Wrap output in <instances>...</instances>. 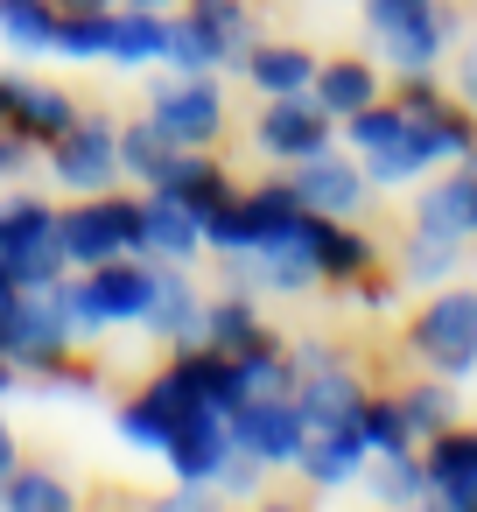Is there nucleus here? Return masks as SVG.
<instances>
[{
    "label": "nucleus",
    "mask_w": 477,
    "mask_h": 512,
    "mask_svg": "<svg viewBox=\"0 0 477 512\" xmlns=\"http://www.w3.org/2000/svg\"><path fill=\"white\" fill-rule=\"evenodd\" d=\"M407 351L435 372V379H477V288H435L414 316H407Z\"/></svg>",
    "instance_id": "nucleus-1"
},
{
    "label": "nucleus",
    "mask_w": 477,
    "mask_h": 512,
    "mask_svg": "<svg viewBox=\"0 0 477 512\" xmlns=\"http://www.w3.org/2000/svg\"><path fill=\"white\" fill-rule=\"evenodd\" d=\"M57 239H64L71 267H106L120 253H141V197H127L120 183L92 190L71 211H57Z\"/></svg>",
    "instance_id": "nucleus-2"
},
{
    "label": "nucleus",
    "mask_w": 477,
    "mask_h": 512,
    "mask_svg": "<svg viewBox=\"0 0 477 512\" xmlns=\"http://www.w3.org/2000/svg\"><path fill=\"white\" fill-rule=\"evenodd\" d=\"M0 274L15 288H43V281L71 274L64 239H57V204L29 197V190L0 197Z\"/></svg>",
    "instance_id": "nucleus-3"
},
{
    "label": "nucleus",
    "mask_w": 477,
    "mask_h": 512,
    "mask_svg": "<svg viewBox=\"0 0 477 512\" xmlns=\"http://www.w3.org/2000/svg\"><path fill=\"white\" fill-rule=\"evenodd\" d=\"M43 155H50V176L71 197H92V190H113L120 183V127L106 113H78Z\"/></svg>",
    "instance_id": "nucleus-4"
},
{
    "label": "nucleus",
    "mask_w": 477,
    "mask_h": 512,
    "mask_svg": "<svg viewBox=\"0 0 477 512\" xmlns=\"http://www.w3.org/2000/svg\"><path fill=\"white\" fill-rule=\"evenodd\" d=\"M456 36H463V15L449 8V0H428V8H414L407 22L379 29L372 50H379L386 78H428V71H442V57H449Z\"/></svg>",
    "instance_id": "nucleus-5"
},
{
    "label": "nucleus",
    "mask_w": 477,
    "mask_h": 512,
    "mask_svg": "<svg viewBox=\"0 0 477 512\" xmlns=\"http://www.w3.org/2000/svg\"><path fill=\"white\" fill-rule=\"evenodd\" d=\"M148 120L176 141V148H211L218 134H225V92H218V78H162L155 92H148Z\"/></svg>",
    "instance_id": "nucleus-6"
},
{
    "label": "nucleus",
    "mask_w": 477,
    "mask_h": 512,
    "mask_svg": "<svg viewBox=\"0 0 477 512\" xmlns=\"http://www.w3.org/2000/svg\"><path fill=\"white\" fill-rule=\"evenodd\" d=\"M253 148L267 155V162H309V155H323V148H337V120L309 99V92H288V99H267L260 106V120H253Z\"/></svg>",
    "instance_id": "nucleus-7"
},
{
    "label": "nucleus",
    "mask_w": 477,
    "mask_h": 512,
    "mask_svg": "<svg viewBox=\"0 0 477 512\" xmlns=\"http://www.w3.org/2000/svg\"><path fill=\"white\" fill-rule=\"evenodd\" d=\"M302 442H309V421H302L295 393H267V400H239L232 407V449L260 456L267 470H295Z\"/></svg>",
    "instance_id": "nucleus-8"
},
{
    "label": "nucleus",
    "mask_w": 477,
    "mask_h": 512,
    "mask_svg": "<svg viewBox=\"0 0 477 512\" xmlns=\"http://www.w3.org/2000/svg\"><path fill=\"white\" fill-rule=\"evenodd\" d=\"M288 183H295L302 211L351 218V225L365 218V197H372V183H365L358 155H337V148H323V155H309V162H288Z\"/></svg>",
    "instance_id": "nucleus-9"
},
{
    "label": "nucleus",
    "mask_w": 477,
    "mask_h": 512,
    "mask_svg": "<svg viewBox=\"0 0 477 512\" xmlns=\"http://www.w3.org/2000/svg\"><path fill=\"white\" fill-rule=\"evenodd\" d=\"M190 407H197V400H190L169 372H155L141 393H127V400L113 407V428H120V442H127V449L162 456V449H169V435H176V421H183Z\"/></svg>",
    "instance_id": "nucleus-10"
},
{
    "label": "nucleus",
    "mask_w": 477,
    "mask_h": 512,
    "mask_svg": "<svg viewBox=\"0 0 477 512\" xmlns=\"http://www.w3.org/2000/svg\"><path fill=\"white\" fill-rule=\"evenodd\" d=\"M421 463H428V505L477 512V428L470 421H449L442 435H428Z\"/></svg>",
    "instance_id": "nucleus-11"
},
{
    "label": "nucleus",
    "mask_w": 477,
    "mask_h": 512,
    "mask_svg": "<svg viewBox=\"0 0 477 512\" xmlns=\"http://www.w3.org/2000/svg\"><path fill=\"white\" fill-rule=\"evenodd\" d=\"M71 120H78V99L71 92H57L43 78H22V71H0V127H15L36 148H50Z\"/></svg>",
    "instance_id": "nucleus-12"
},
{
    "label": "nucleus",
    "mask_w": 477,
    "mask_h": 512,
    "mask_svg": "<svg viewBox=\"0 0 477 512\" xmlns=\"http://www.w3.org/2000/svg\"><path fill=\"white\" fill-rule=\"evenodd\" d=\"M449 169H456V162H449ZM407 232H428V239H442V246H470V239H477V176L456 169V176L421 183Z\"/></svg>",
    "instance_id": "nucleus-13"
},
{
    "label": "nucleus",
    "mask_w": 477,
    "mask_h": 512,
    "mask_svg": "<svg viewBox=\"0 0 477 512\" xmlns=\"http://www.w3.org/2000/svg\"><path fill=\"white\" fill-rule=\"evenodd\" d=\"M141 330L155 337V344H197L204 337V288L190 281V267H169V260H155V295H148V316H141Z\"/></svg>",
    "instance_id": "nucleus-14"
},
{
    "label": "nucleus",
    "mask_w": 477,
    "mask_h": 512,
    "mask_svg": "<svg viewBox=\"0 0 477 512\" xmlns=\"http://www.w3.org/2000/svg\"><path fill=\"white\" fill-rule=\"evenodd\" d=\"M365 393H372V386L358 379V365H351V358H337V365H323V372H302V379H295V407H302L309 435H323V428H358Z\"/></svg>",
    "instance_id": "nucleus-15"
},
{
    "label": "nucleus",
    "mask_w": 477,
    "mask_h": 512,
    "mask_svg": "<svg viewBox=\"0 0 477 512\" xmlns=\"http://www.w3.org/2000/svg\"><path fill=\"white\" fill-rule=\"evenodd\" d=\"M141 253L169 260V267H190L204 253V218L190 204H176L169 190H148L141 197Z\"/></svg>",
    "instance_id": "nucleus-16"
},
{
    "label": "nucleus",
    "mask_w": 477,
    "mask_h": 512,
    "mask_svg": "<svg viewBox=\"0 0 477 512\" xmlns=\"http://www.w3.org/2000/svg\"><path fill=\"white\" fill-rule=\"evenodd\" d=\"M365 463H372V442H365L358 428H323V435L302 442L295 477H302L309 491H351V484L365 477Z\"/></svg>",
    "instance_id": "nucleus-17"
},
{
    "label": "nucleus",
    "mask_w": 477,
    "mask_h": 512,
    "mask_svg": "<svg viewBox=\"0 0 477 512\" xmlns=\"http://www.w3.org/2000/svg\"><path fill=\"white\" fill-rule=\"evenodd\" d=\"M309 99L344 127L351 113H365L372 99H386V71H379V57H323V64H316Z\"/></svg>",
    "instance_id": "nucleus-18"
},
{
    "label": "nucleus",
    "mask_w": 477,
    "mask_h": 512,
    "mask_svg": "<svg viewBox=\"0 0 477 512\" xmlns=\"http://www.w3.org/2000/svg\"><path fill=\"white\" fill-rule=\"evenodd\" d=\"M435 162H442V155L428 148V134H421L407 113H400V134H386L379 148H365V155H358V169H365V183H372V190H414Z\"/></svg>",
    "instance_id": "nucleus-19"
},
{
    "label": "nucleus",
    "mask_w": 477,
    "mask_h": 512,
    "mask_svg": "<svg viewBox=\"0 0 477 512\" xmlns=\"http://www.w3.org/2000/svg\"><path fill=\"white\" fill-rule=\"evenodd\" d=\"M148 190H169L176 204H190L197 218H211V211L232 197V176H225V162H218L211 148H176V155H169V169H162Z\"/></svg>",
    "instance_id": "nucleus-20"
},
{
    "label": "nucleus",
    "mask_w": 477,
    "mask_h": 512,
    "mask_svg": "<svg viewBox=\"0 0 477 512\" xmlns=\"http://www.w3.org/2000/svg\"><path fill=\"white\" fill-rule=\"evenodd\" d=\"M183 15L204 29V43L218 50V71H239L260 43V15L246 8V0H183Z\"/></svg>",
    "instance_id": "nucleus-21"
},
{
    "label": "nucleus",
    "mask_w": 477,
    "mask_h": 512,
    "mask_svg": "<svg viewBox=\"0 0 477 512\" xmlns=\"http://www.w3.org/2000/svg\"><path fill=\"white\" fill-rule=\"evenodd\" d=\"M162 43H169V8H113V36H106V64L113 71L162 64Z\"/></svg>",
    "instance_id": "nucleus-22"
},
{
    "label": "nucleus",
    "mask_w": 477,
    "mask_h": 512,
    "mask_svg": "<svg viewBox=\"0 0 477 512\" xmlns=\"http://www.w3.org/2000/svg\"><path fill=\"white\" fill-rule=\"evenodd\" d=\"M316 50H302V43H253V57L239 64L246 71V85L260 92V99H288V92H309L316 85Z\"/></svg>",
    "instance_id": "nucleus-23"
},
{
    "label": "nucleus",
    "mask_w": 477,
    "mask_h": 512,
    "mask_svg": "<svg viewBox=\"0 0 477 512\" xmlns=\"http://www.w3.org/2000/svg\"><path fill=\"white\" fill-rule=\"evenodd\" d=\"M316 267H323V281L351 288V281H365L379 267V246H372V232H351V218L316 211Z\"/></svg>",
    "instance_id": "nucleus-24"
},
{
    "label": "nucleus",
    "mask_w": 477,
    "mask_h": 512,
    "mask_svg": "<svg viewBox=\"0 0 477 512\" xmlns=\"http://www.w3.org/2000/svg\"><path fill=\"white\" fill-rule=\"evenodd\" d=\"M267 337H274V323L260 316V295L225 288V295L204 302V344H218V351H246V344H267Z\"/></svg>",
    "instance_id": "nucleus-25"
},
{
    "label": "nucleus",
    "mask_w": 477,
    "mask_h": 512,
    "mask_svg": "<svg viewBox=\"0 0 477 512\" xmlns=\"http://www.w3.org/2000/svg\"><path fill=\"white\" fill-rule=\"evenodd\" d=\"M386 512H414V505H428V463H421V449H400V456H372L365 463V477H358Z\"/></svg>",
    "instance_id": "nucleus-26"
},
{
    "label": "nucleus",
    "mask_w": 477,
    "mask_h": 512,
    "mask_svg": "<svg viewBox=\"0 0 477 512\" xmlns=\"http://www.w3.org/2000/svg\"><path fill=\"white\" fill-rule=\"evenodd\" d=\"M0 43L15 57H50L57 50V0H0Z\"/></svg>",
    "instance_id": "nucleus-27"
},
{
    "label": "nucleus",
    "mask_w": 477,
    "mask_h": 512,
    "mask_svg": "<svg viewBox=\"0 0 477 512\" xmlns=\"http://www.w3.org/2000/svg\"><path fill=\"white\" fill-rule=\"evenodd\" d=\"M0 505H8V512H71L78 491L57 470H43V463H15L8 477H0Z\"/></svg>",
    "instance_id": "nucleus-28"
},
{
    "label": "nucleus",
    "mask_w": 477,
    "mask_h": 512,
    "mask_svg": "<svg viewBox=\"0 0 477 512\" xmlns=\"http://www.w3.org/2000/svg\"><path fill=\"white\" fill-rule=\"evenodd\" d=\"M106 36H113V8H57V50L71 64H106Z\"/></svg>",
    "instance_id": "nucleus-29"
},
{
    "label": "nucleus",
    "mask_w": 477,
    "mask_h": 512,
    "mask_svg": "<svg viewBox=\"0 0 477 512\" xmlns=\"http://www.w3.org/2000/svg\"><path fill=\"white\" fill-rule=\"evenodd\" d=\"M169 155H176V141H169L155 120H127V127H120V176H127V183L148 190V183L169 169Z\"/></svg>",
    "instance_id": "nucleus-30"
},
{
    "label": "nucleus",
    "mask_w": 477,
    "mask_h": 512,
    "mask_svg": "<svg viewBox=\"0 0 477 512\" xmlns=\"http://www.w3.org/2000/svg\"><path fill=\"white\" fill-rule=\"evenodd\" d=\"M400 393V407H407V428L428 442V435H442L449 421H456V379H407V386H393Z\"/></svg>",
    "instance_id": "nucleus-31"
},
{
    "label": "nucleus",
    "mask_w": 477,
    "mask_h": 512,
    "mask_svg": "<svg viewBox=\"0 0 477 512\" xmlns=\"http://www.w3.org/2000/svg\"><path fill=\"white\" fill-rule=\"evenodd\" d=\"M358 435L372 442V456L421 449V435L407 428V407H400V393H365V407H358Z\"/></svg>",
    "instance_id": "nucleus-32"
},
{
    "label": "nucleus",
    "mask_w": 477,
    "mask_h": 512,
    "mask_svg": "<svg viewBox=\"0 0 477 512\" xmlns=\"http://www.w3.org/2000/svg\"><path fill=\"white\" fill-rule=\"evenodd\" d=\"M456 274H463V246H442L428 232H407V246H400V281L407 288H442Z\"/></svg>",
    "instance_id": "nucleus-33"
},
{
    "label": "nucleus",
    "mask_w": 477,
    "mask_h": 512,
    "mask_svg": "<svg viewBox=\"0 0 477 512\" xmlns=\"http://www.w3.org/2000/svg\"><path fill=\"white\" fill-rule=\"evenodd\" d=\"M162 64L176 78H218V50L204 43V29L190 15H169V43H162Z\"/></svg>",
    "instance_id": "nucleus-34"
},
{
    "label": "nucleus",
    "mask_w": 477,
    "mask_h": 512,
    "mask_svg": "<svg viewBox=\"0 0 477 512\" xmlns=\"http://www.w3.org/2000/svg\"><path fill=\"white\" fill-rule=\"evenodd\" d=\"M337 134L351 141V155H365V148H379L386 134H400V99H393V92H386V99H372V106H365V113H351V120H344Z\"/></svg>",
    "instance_id": "nucleus-35"
},
{
    "label": "nucleus",
    "mask_w": 477,
    "mask_h": 512,
    "mask_svg": "<svg viewBox=\"0 0 477 512\" xmlns=\"http://www.w3.org/2000/svg\"><path fill=\"white\" fill-rule=\"evenodd\" d=\"M211 491H218V498H260V491H267V463H260V456H246V449H232Z\"/></svg>",
    "instance_id": "nucleus-36"
},
{
    "label": "nucleus",
    "mask_w": 477,
    "mask_h": 512,
    "mask_svg": "<svg viewBox=\"0 0 477 512\" xmlns=\"http://www.w3.org/2000/svg\"><path fill=\"white\" fill-rule=\"evenodd\" d=\"M442 71H449V92L477 113V36H456L449 57H442Z\"/></svg>",
    "instance_id": "nucleus-37"
},
{
    "label": "nucleus",
    "mask_w": 477,
    "mask_h": 512,
    "mask_svg": "<svg viewBox=\"0 0 477 512\" xmlns=\"http://www.w3.org/2000/svg\"><path fill=\"white\" fill-rule=\"evenodd\" d=\"M29 169H36V141L15 134V127H0V183H15V176H29Z\"/></svg>",
    "instance_id": "nucleus-38"
},
{
    "label": "nucleus",
    "mask_w": 477,
    "mask_h": 512,
    "mask_svg": "<svg viewBox=\"0 0 477 512\" xmlns=\"http://www.w3.org/2000/svg\"><path fill=\"white\" fill-rule=\"evenodd\" d=\"M414 8H428V0H365V8H358V15H365V29L379 36V29H393V22H407Z\"/></svg>",
    "instance_id": "nucleus-39"
},
{
    "label": "nucleus",
    "mask_w": 477,
    "mask_h": 512,
    "mask_svg": "<svg viewBox=\"0 0 477 512\" xmlns=\"http://www.w3.org/2000/svg\"><path fill=\"white\" fill-rule=\"evenodd\" d=\"M15 379H22V372H15L8 358H0V400H8V393H15Z\"/></svg>",
    "instance_id": "nucleus-40"
},
{
    "label": "nucleus",
    "mask_w": 477,
    "mask_h": 512,
    "mask_svg": "<svg viewBox=\"0 0 477 512\" xmlns=\"http://www.w3.org/2000/svg\"><path fill=\"white\" fill-rule=\"evenodd\" d=\"M113 8H183V0H113Z\"/></svg>",
    "instance_id": "nucleus-41"
}]
</instances>
